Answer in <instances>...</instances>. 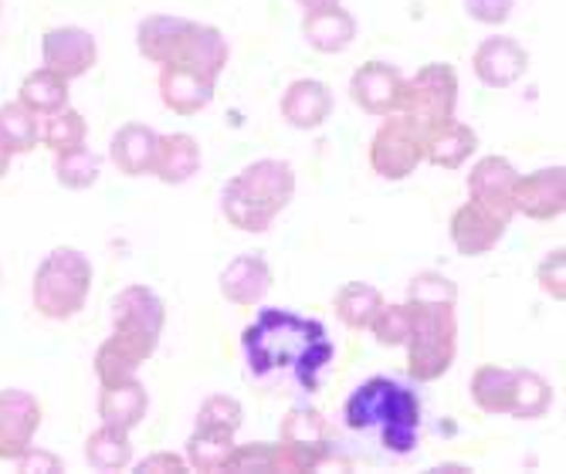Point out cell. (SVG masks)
<instances>
[{"label":"cell","mask_w":566,"mask_h":474,"mask_svg":"<svg viewBox=\"0 0 566 474\" xmlns=\"http://www.w3.org/2000/svg\"><path fill=\"white\" fill-rule=\"evenodd\" d=\"M244 356L254 377H269L275 370H292L308 390L319 383V373L333 359V343L326 329L313 319L292 312L269 308L241 336Z\"/></svg>","instance_id":"cell-1"},{"label":"cell","mask_w":566,"mask_h":474,"mask_svg":"<svg viewBox=\"0 0 566 474\" xmlns=\"http://www.w3.org/2000/svg\"><path fill=\"white\" fill-rule=\"evenodd\" d=\"M349 431H380V441L394 454H410L421 431V403L407 387L374 377L356 387L343 407Z\"/></svg>","instance_id":"cell-2"},{"label":"cell","mask_w":566,"mask_h":474,"mask_svg":"<svg viewBox=\"0 0 566 474\" xmlns=\"http://www.w3.org/2000/svg\"><path fill=\"white\" fill-rule=\"evenodd\" d=\"M92 275V261L78 247H55L34 272L31 305L48 323H69L88 302Z\"/></svg>","instance_id":"cell-3"},{"label":"cell","mask_w":566,"mask_h":474,"mask_svg":"<svg viewBox=\"0 0 566 474\" xmlns=\"http://www.w3.org/2000/svg\"><path fill=\"white\" fill-rule=\"evenodd\" d=\"M407 349V377L418 383L441 380L458 356V319L454 308L410 305V336Z\"/></svg>","instance_id":"cell-4"},{"label":"cell","mask_w":566,"mask_h":474,"mask_svg":"<svg viewBox=\"0 0 566 474\" xmlns=\"http://www.w3.org/2000/svg\"><path fill=\"white\" fill-rule=\"evenodd\" d=\"M164 326H167V305L153 288L126 285L113 298V333H109V339L119 349H126L139 366L157 352Z\"/></svg>","instance_id":"cell-5"},{"label":"cell","mask_w":566,"mask_h":474,"mask_svg":"<svg viewBox=\"0 0 566 474\" xmlns=\"http://www.w3.org/2000/svg\"><path fill=\"white\" fill-rule=\"evenodd\" d=\"M397 113L415 123L428 139V133L451 123L458 113V72L444 62L421 65L415 75L403 78Z\"/></svg>","instance_id":"cell-6"},{"label":"cell","mask_w":566,"mask_h":474,"mask_svg":"<svg viewBox=\"0 0 566 474\" xmlns=\"http://www.w3.org/2000/svg\"><path fill=\"white\" fill-rule=\"evenodd\" d=\"M282 467L289 474L319 471L333 457V428L316 407H292L279 424Z\"/></svg>","instance_id":"cell-7"},{"label":"cell","mask_w":566,"mask_h":474,"mask_svg":"<svg viewBox=\"0 0 566 474\" xmlns=\"http://www.w3.org/2000/svg\"><path fill=\"white\" fill-rule=\"evenodd\" d=\"M367 156H370V170L380 180L400 183L407 177H415L418 167L424 164V133L400 113H390L374 133Z\"/></svg>","instance_id":"cell-8"},{"label":"cell","mask_w":566,"mask_h":474,"mask_svg":"<svg viewBox=\"0 0 566 474\" xmlns=\"http://www.w3.org/2000/svg\"><path fill=\"white\" fill-rule=\"evenodd\" d=\"M41 62H44V69L59 72L69 82L85 78L98 65V41L92 38V31H85L78 24L51 28L41 38Z\"/></svg>","instance_id":"cell-9"},{"label":"cell","mask_w":566,"mask_h":474,"mask_svg":"<svg viewBox=\"0 0 566 474\" xmlns=\"http://www.w3.org/2000/svg\"><path fill=\"white\" fill-rule=\"evenodd\" d=\"M512 210L530 221H559L566 210V170L543 167L536 173L516 177L512 183Z\"/></svg>","instance_id":"cell-10"},{"label":"cell","mask_w":566,"mask_h":474,"mask_svg":"<svg viewBox=\"0 0 566 474\" xmlns=\"http://www.w3.org/2000/svg\"><path fill=\"white\" fill-rule=\"evenodd\" d=\"M505 228H509V221L499 218L495 210H489L475 200H465L461 207H454V214L448 221V238L458 254L482 257L499 247V241L505 238Z\"/></svg>","instance_id":"cell-11"},{"label":"cell","mask_w":566,"mask_h":474,"mask_svg":"<svg viewBox=\"0 0 566 474\" xmlns=\"http://www.w3.org/2000/svg\"><path fill=\"white\" fill-rule=\"evenodd\" d=\"M41 431V403L28 390H0V461H18Z\"/></svg>","instance_id":"cell-12"},{"label":"cell","mask_w":566,"mask_h":474,"mask_svg":"<svg viewBox=\"0 0 566 474\" xmlns=\"http://www.w3.org/2000/svg\"><path fill=\"white\" fill-rule=\"evenodd\" d=\"M472 72L485 88H509L530 72V51L516 38H485L472 55Z\"/></svg>","instance_id":"cell-13"},{"label":"cell","mask_w":566,"mask_h":474,"mask_svg":"<svg viewBox=\"0 0 566 474\" xmlns=\"http://www.w3.org/2000/svg\"><path fill=\"white\" fill-rule=\"evenodd\" d=\"M400 85H403V72L397 65L367 62V65H359L349 78V98H353L356 109L384 119V116L397 113Z\"/></svg>","instance_id":"cell-14"},{"label":"cell","mask_w":566,"mask_h":474,"mask_svg":"<svg viewBox=\"0 0 566 474\" xmlns=\"http://www.w3.org/2000/svg\"><path fill=\"white\" fill-rule=\"evenodd\" d=\"M272 282H275L272 265L262 254H238L221 272L218 288H221V298L238 308H259L265 295L272 292Z\"/></svg>","instance_id":"cell-15"},{"label":"cell","mask_w":566,"mask_h":474,"mask_svg":"<svg viewBox=\"0 0 566 474\" xmlns=\"http://www.w3.org/2000/svg\"><path fill=\"white\" fill-rule=\"evenodd\" d=\"M228 59H231V44L228 38L221 34V28L214 24H197L190 21L184 41H180V51H177V62L180 69H190L203 78L218 82L221 72L228 69Z\"/></svg>","instance_id":"cell-16"},{"label":"cell","mask_w":566,"mask_h":474,"mask_svg":"<svg viewBox=\"0 0 566 474\" xmlns=\"http://www.w3.org/2000/svg\"><path fill=\"white\" fill-rule=\"evenodd\" d=\"M516 167H512L505 156H482V160L472 167L465 187H469V200L495 210L499 218L512 221L516 210H512V183H516Z\"/></svg>","instance_id":"cell-17"},{"label":"cell","mask_w":566,"mask_h":474,"mask_svg":"<svg viewBox=\"0 0 566 474\" xmlns=\"http://www.w3.org/2000/svg\"><path fill=\"white\" fill-rule=\"evenodd\" d=\"M279 113L292 129L313 133V129L326 126V119L333 116V92L319 78H295L282 92Z\"/></svg>","instance_id":"cell-18"},{"label":"cell","mask_w":566,"mask_h":474,"mask_svg":"<svg viewBox=\"0 0 566 474\" xmlns=\"http://www.w3.org/2000/svg\"><path fill=\"white\" fill-rule=\"evenodd\" d=\"M157 88H160V102L174 116H200L208 105L214 102V88L218 82L203 78L190 69H180V65H164L160 69V78H157Z\"/></svg>","instance_id":"cell-19"},{"label":"cell","mask_w":566,"mask_h":474,"mask_svg":"<svg viewBox=\"0 0 566 474\" xmlns=\"http://www.w3.org/2000/svg\"><path fill=\"white\" fill-rule=\"evenodd\" d=\"M302 38L319 55H339L356 41V18L343 4H326L316 11H305Z\"/></svg>","instance_id":"cell-20"},{"label":"cell","mask_w":566,"mask_h":474,"mask_svg":"<svg viewBox=\"0 0 566 474\" xmlns=\"http://www.w3.org/2000/svg\"><path fill=\"white\" fill-rule=\"evenodd\" d=\"M200 143L190 133L157 136V156H153V177L167 187H180L200 173Z\"/></svg>","instance_id":"cell-21"},{"label":"cell","mask_w":566,"mask_h":474,"mask_svg":"<svg viewBox=\"0 0 566 474\" xmlns=\"http://www.w3.org/2000/svg\"><path fill=\"white\" fill-rule=\"evenodd\" d=\"M157 136L143 123H126L109 143V160L113 167L136 180V177H153V156H157Z\"/></svg>","instance_id":"cell-22"},{"label":"cell","mask_w":566,"mask_h":474,"mask_svg":"<svg viewBox=\"0 0 566 474\" xmlns=\"http://www.w3.org/2000/svg\"><path fill=\"white\" fill-rule=\"evenodd\" d=\"M479 149V133L461 123L458 116L444 126H438L434 133H428L424 139V164L438 167V170H461Z\"/></svg>","instance_id":"cell-23"},{"label":"cell","mask_w":566,"mask_h":474,"mask_svg":"<svg viewBox=\"0 0 566 474\" xmlns=\"http://www.w3.org/2000/svg\"><path fill=\"white\" fill-rule=\"evenodd\" d=\"M187 28H190V21L187 18H174V14H149V18H143L139 28H136L139 55L149 65H160V69L174 65Z\"/></svg>","instance_id":"cell-24"},{"label":"cell","mask_w":566,"mask_h":474,"mask_svg":"<svg viewBox=\"0 0 566 474\" xmlns=\"http://www.w3.org/2000/svg\"><path fill=\"white\" fill-rule=\"evenodd\" d=\"M149 410V393L139 383V377L113 383V387H98V417L102 424H113L123 431H136Z\"/></svg>","instance_id":"cell-25"},{"label":"cell","mask_w":566,"mask_h":474,"mask_svg":"<svg viewBox=\"0 0 566 474\" xmlns=\"http://www.w3.org/2000/svg\"><path fill=\"white\" fill-rule=\"evenodd\" d=\"M221 214L231 228H238L244 234H265L275 224L279 210H272L262 197H254L238 177H231L221 190Z\"/></svg>","instance_id":"cell-26"},{"label":"cell","mask_w":566,"mask_h":474,"mask_svg":"<svg viewBox=\"0 0 566 474\" xmlns=\"http://www.w3.org/2000/svg\"><path fill=\"white\" fill-rule=\"evenodd\" d=\"M238 180L254 197H262L272 210H279V214L295 197V170L285 160H254L238 173Z\"/></svg>","instance_id":"cell-27"},{"label":"cell","mask_w":566,"mask_h":474,"mask_svg":"<svg viewBox=\"0 0 566 474\" xmlns=\"http://www.w3.org/2000/svg\"><path fill=\"white\" fill-rule=\"evenodd\" d=\"M512 380H516V370H512V366L482 362L479 370L472 373V383H469L472 403L485 417H509V407H512Z\"/></svg>","instance_id":"cell-28"},{"label":"cell","mask_w":566,"mask_h":474,"mask_svg":"<svg viewBox=\"0 0 566 474\" xmlns=\"http://www.w3.org/2000/svg\"><path fill=\"white\" fill-rule=\"evenodd\" d=\"M69 78H62L59 72H51V69H34L24 75L21 88H18V102L24 105V109H31L34 116H51V113H59L69 105Z\"/></svg>","instance_id":"cell-29"},{"label":"cell","mask_w":566,"mask_h":474,"mask_svg":"<svg viewBox=\"0 0 566 474\" xmlns=\"http://www.w3.org/2000/svg\"><path fill=\"white\" fill-rule=\"evenodd\" d=\"M85 464L95 471H126L133 464V441L129 431L113 428V424H102L98 431H92L85 438Z\"/></svg>","instance_id":"cell-30"},{"label":"cell","mask_w":566,"mask_h":474,"mask_svg":"<svg viewBox=\"0 0 566 474\" xmlns=\"http://www.w3.org/2000/svg\"><path fill=\"white\" fill-rule=\"evenodd\" d=\"M384 305V295L380 288L367 285V282H346L336 298H333V308H336V319L353 329V333H364L374 319V312Z\"/></svg>","instance_id":"cell-31"},{"label":"cell","mask_w":566,"mask_h":474,"mask_svg":"<svg viewBox=\"0 0 566 474\" xmlns=\"http://www.w3.org/2000/svg\"><path fill=\"white\" fill-rule=\"evenodd\" d=\"M553 407V383L539 377L536 370H520L516 366V380H512V407L509 417L516 420H539Z\"/></svg>","instance_id":"cell-32"},{"label":"cell","mask_w":566,"mask_h":474,"mask_svg":"<svg viewBox=\"0 0 566 474\" xmlns=\"http://www.w3.org/2000/svg\"><path fill=\"white\" fill-rule=\"evenodd\" d=\"M38 136H41V123L31 109H24L21 102L0 105V146L11 156L31 152L38 146Z\"/></svg>","instance_id":"cell-33"},{"label":"cell","mask_w":566,"mask_h":474,"mask_svg":"<svg viewBox=\"0 0 566 474\" xmlns=\"http://www.w3.org/2000/svg\"><path fill=\"white\" fill-rule=\"evenodd\" d=\"M234 447V434L221 431V428H203L197 424L193 434L187 438V464L190 471H221L224 457Z\"/></svg>","instance_id":"cell-34"},{"label":"cell","mask_w":566,"mask_h":474,"mask_svg":"<svg viewBox=\"0 0 566 474\" xmlns=\"http://www.w3.org/2000/svg\"><path fill=\"white\" fill-rule=\"evenodd\" d=\"M98 173H102V160L85 143L55 152V180L65 190H88L98 183Z\"/></svg>","instance_id":"cell-35"},{"label":"cell","mask_w":566,"mask_h":474,"mask_svg":"<svg viewBox=\"0 0 566 474\" xmlns=\"http://www.w3.org/2000/svg\"><path fill=\"white\" fill-rule=\"evenodd\" d=\"M41 146H48L51 152H62V149H72V146H82L85 143V116L78 109H72V105H65V109L51 113V116H41Z\"/></svg>","instance_id":"cell-36"},{"label":"cell","mask_w":566,"mask_h":474,"mask_svg":"<svg viewBox=\"0 0 566 474\" xmlns=\"http://www.w3.org/2000/svg\"><path fill=\"white\" fill-rule=\"evenodd\" d=\"M221 471H231V474H275V471H285L282 467V451L279 444H265V441H254V444H234L231 454L224 457Z\"/></svg>","instance_id":"cell-37"},{"label":"cell","mask_w":566,"mask_h":474,"mask_svg":"<svg viewBox=\"0 0 566 474\" xmlns=\"http://www.w3.org/2000/svg\"><path fill=\"white\" fill-rule=\"evenodd\" d=\"M407 305L454 308L458 305V285L444 272H418L407 282Z\"/></svg>","instance_id":"cell-38"},{"label":"cell","mask_w":566,"mask_h":474,"mask_svg":"<svg viewBox=\"0 0 566 474\" xmlns=\"http://www.w3.org/2000/svg\"><path fill=\"white\" fill-rule=\"evenodd\" d=\"M374 333V339L384 346V349H400L410 336V305L407 302H384L374 319L367 326Z\"/></svg>","instance_id":"cell-39"},{"label":"cell","mask_w":566,"mask_h":474,"mask_svg":"<svg viewBox=\"0 0 566 474\" xmlns=\"http://www.w3.org/2000/svg\"><path fill=\"white\" fill-rule=\"evenodd\" d=\"M92 362H95V380H98V387H113V383L133 380L139 373V362L126 349H119L113 339H106V343L95 349V359Z\"/></svg>","instance_id":"cell-40"},{"label":"cell","mask_w":566,"mask_h":474,"mask_svg":"<svg viewBox=\"0 0 566 474\" xmlns=\"http://www.w3.org/2000/svg\"><path fill=\"white\" fill-rule=\"evenodd\" d=\"M197 424L203 428H221V431H231L238 434L241 424H244V407L238 397H228V393H214L200 403L197 410Z\"/></svg>","instance_id":"cell-41"},{"label":"cell","mask_w":566,"mask_h":474,"mask_svg":"<svg viewBox=\"0 0 566 474\" xmlns=\"http://www.w3.org/2000/svg\"><path fill=\"white\" fill-rule=\"evenodd\" d=\"M536 282L543 288V295H549L553 302H566V247H553L536 268Z\"/></svg>","instance_id":"cell-42"},{"label":"cell","mask_w":566,"mask_h":474,"mask_svg":"<svg viewBox=\"0 0 566 474\" xmlns=\"http://www.w3.org/2000/svg\"><path fill=\"white\" fill-rule=\"evenodd\" d=\"M516 0H465V14L485 28H499L512 18Z\"/></svg>","instance_id":"cell-43"},{"label":"cell","mask_w":566,"mask_h":474,"mask_svg":"<svg viewBox=\"0 0 566 474\" xmlns=\"http://www.w3.org/2000/svg\"><path fill=\"white\" fill-rule=\"evenodd\" d=\"M18 471H24V474H59V471H65V461L59 457V454H51V451H44V447H28L18 461Z\"/></svg>","instance_id":"cell-44"},{"label":"cell","mask_w":566,"mask_h":474,"mask_svg":"<svg viewBox=\"0 0 566 474\" xmlns=\"http://www.w3.org/2000/svg\"><path fill=\"white\" fill-rule=\"evenodd\" d=\"M136 471H139V474H187L190 464H187V457H180V454H174V451H157V454L143 457V461L136 464Z\"/></svg>","instance_id":"cell-45"},{"label":"cell","mask_w":566,"mask_h":474,"mask_svg":"<svg viewBox=\"0 0 566 474\" xmlns=\"http://www.w3.org/2000/svg\"><path fill=\"white\" fill-rule=\"evenodd\" d=\"M302 11H316V8H326V4H339V0H295Z\"/></svg>","instance_id":"cell-46"},{"label":"cell","mask_w":566,"mask_h":474,"mask_svg":"<svg viewBox=\"0 0 566 474\" xmlns=\"http://www.w3.org/2000/svg\"><path fill=\"white\" fill-rule=\"evenodd\" d=\"M11 160H14V156H11L4 146H0V180H4V177L11 173Z\"/></svg>","instance_id":"cell-47"},{"label":"cell","mask_w":566,"mask_h":474,"mask_svg":"<svg viewBox=\"0 0 566 474\" xmlns=\"http://www.w3.org/2000/svg\"><path fill=\"white\" fill-rule=\"evenodd\" d=\"M434 471H458L461 474V471H472V467H465V464H438Z\"/></svg>","instance_id":"cell-48"}]
</instances>
